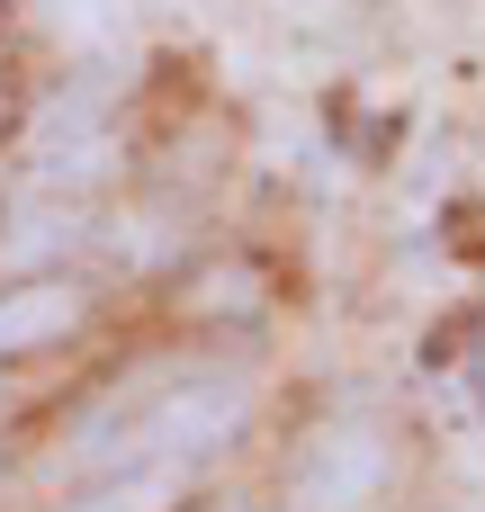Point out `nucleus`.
Returning a JSON list of instances; mask_svg holds the SVG:
<instances>
[{"label": "nucleus", "mask_w": 485, "mask_h": 512, "mask_svg": "<svg viewBox=\"0 0 485 512\" xmlns=\"http://www.w3.org/2000/svg\"><path fill=\"white\" fill-rule=\"evenodd\" d=\"M252 432V378L234 369H189L162 396H144V441L153 468H207L216 450H234Z\"/></svg>", "instance_id": "nucleus-1"}, {"label": "nucleus", "mask_w": 485, "mask_h": 512, "mask_svg": "<svg viewBox=\"0 0 485 512\" xmlns=\"http://www.w3.org/2000/svg\"><path fill=\"white\" fill-rule=\"evenodd\" d=\"M396 486V450L378 423H324L297 459V504L306 512H369Z\"/></svg>", "instance_id": "nucleus-2"}, {"label": "nucleus", "mask_w": 485, "mask_h": 512, "mask_svg": "<svg viewBox=\"0 0 485 512\" xmlns=\"http://www.w3.org/2000/svg\"><path fill=\"white\" fill-rule=\"evenodd\" d=\"M90 324V279L81 270H36V279H0V369L63 351Z\"/></svg>", "instance_id": "nucleus-3"}, {"label": "nucleus", "mask_w": 485, "mask_h": 512, "mask_svg": "<svg viewBox=\"0 0 485 512\" xmlns=\"http://www.w3.org/2000/svg\"><path fill=\"white\" fill-rule=\"evenodd\" d=\"M99 234L90 207L72 198H36V207H9L0 216V279H36V270H72V252Z\"/></svg>", "instance_id": "nucleus-4"}, {"label": "nucleus", "mask_w": 485, "mask_h": 512, "mask_svg": "<svg viewBox=\"0 0 485 512\" xmlns=\"http://www.w3.org/2000/svg\"><path fill=\"white\" fill-rule=\"evenodd\" d=\"M180 315H189V324H216V333L261 324V315H270V279H261L252 261H189V270H180Z\"/></svg>", "instance_id": "nucleus-5"}, {"label": "nucleus", "mask_w": 485, "mask_h": 512, "mask_svg": "<svg viewBox=\"0 0 485 512\" xmlns=\"http://www.w3.org/2000/svg\"><path fill=\"white\" fill-rule=\"evenodd\" d=\"M171 486H180V468H126V477H90L54 512H171Z\"/></svg>", "instance_id": "nucleus-6"}]
</instances>
